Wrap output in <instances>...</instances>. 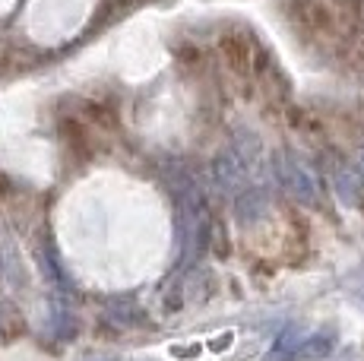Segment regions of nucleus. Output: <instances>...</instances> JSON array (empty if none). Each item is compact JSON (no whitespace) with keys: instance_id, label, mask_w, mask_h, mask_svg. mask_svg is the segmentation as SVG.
I'll return each mask as SVG.
<instances>
[{"instance_id":"1","label":"nucleus","mask_w":364,"mask_h":361,"mask_svg":"<svg viewBox=\"0 0 364 361\" xmlns=\"http://www.w3.org/2000/svg\"><path fill=\"white\" fill-rule=\"evenodd\" d=\"M174 203H178V235H181V260H193L209 235V212L200 187L191 178L174 180Z\"/></svg>"},{"instance_id":"2","label":"nucleus","mask_w":364,"mask_h":361,"mask_svg":"<svg viewBox=\"0 0 364 361\" xmlns=\"http://www.w3.org/2000/svg\"><path fill=\"white\" fill-rule=\"evenodd\" d=\"M272 175L291 200H298L304 206L320 203V180L314 175V168H307V162H301L295 152H276L272 156Z\"/></svg>"},{"instance_id":"3","label":"nucleus","mask_w":364,"mask_h":361,"mask_svg":"<svg viewBox=\"0 0 364 361\" xmlns=\"http://www.w3.org/2000/svg\"><path fill=\"white\" fill-rule=\"evenodd\" d=\"M333 352V333H314V336H304L298 349V361H317Z\"/></svg>"},{"instance_id":"4","label":"nucleus","mask_w":364,"mask_h":361,"mask_svg":"<svg viewBox=\"0 0 364 361\" xmlns=\"http://www.w3.org/2000/svg\"><path fill=\"white\" fill-rule=\"evenodd\" d=\"M333 184H336V190H339V197L346 200V203H358L361 187H358V180H355V171H336Z\"/></svg>"},{"instance_id":"5","label":"nucleus","mask_w":364,"mask_h":361,"mask_svg":"<svg viewBox=\"0 0 364 361\" xmlns=\"http://www.w3.org/2000/svg\"><path fill=\"white\" fill-rule=\"evenodd\" d=\"M228 343H232V333H225V336H222V339H215V343H213V349H215V352H222V349H228Z\"/></svg>"},{"instance_id":"6","label":"nucleus","mask_w":364,"mask_h":361,"mask_svg":"<svg viewBox=\"0 0 364 361\" xmlns=\"http://www.w3.org/2000/svg\"><path fill=\"white\" fill-rule=\"evenodd\" d=\"M355 171L364 178V149H358V156H355Z\"/></svg>"}]
</instances>
